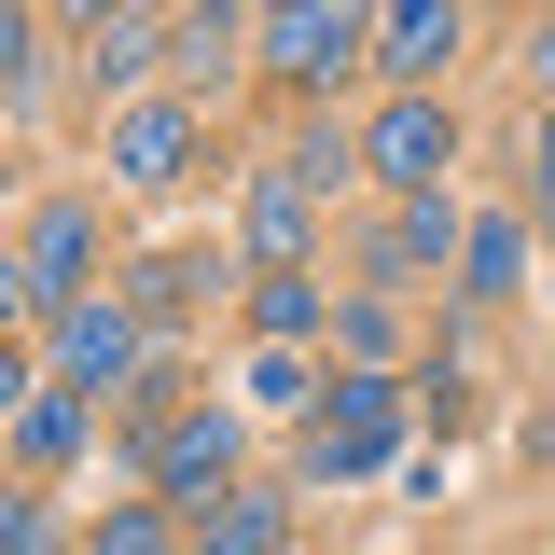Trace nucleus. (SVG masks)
<instances>
[{
	"instance_id": "f257e3e1",
	"label": "nucleus",
	"mask_w": 555,
	"mask_h": 555,
	"mask_svg": "<svg viewBox=\"0 0 555 555\" xmlns=\"http://www.w3.org/2000/svg\"><path fill=\"white\" fill-rule=\"evenodd\" d=\"M320 181H334V153L306 139V153H278L264 181H250V264L264 278H306V250H320Z\"/></svg>"
},
{
	"instance_id": "f03ea898",
	"label": "nucleus",
	"mask_w": 555,
	"mask_h": 555,
	"mask_svg": "<svg viewBox=\"0 0 555 555\" xmlns=\"http://www.w3.org/2000/svg\"><path fill=\"white\" fill-rule=\"evenodd\" d=\"M250 42H264L278 83H334L347 56H375V14H347V0H278V14H250Z\"/></svg>"
},
{
	"instance_id": "7ed1b4c3",
	"label": "nucleus",
	"mask_w": 555,
	"mask_h": 555,
	"mask_svg": "<svg viewBox=\"0 0 555 555\" xmlns=\"http://www.w3.org/2000/svg\"><path fill=\"white\" fill-rule=\"evenodd\" d=\"M403 444V389L389 375H334V403L306 416V473H375Z\"/></svg>"
},
{
	"instance_id": "20e7f679",
	"label": "nucleus",
	"mask_w": 555,
	"mask_h": 555,
	"mask_svg": "<svg viewBox=\"0 0 555 555\" xmlns=\"http://www.w3.org/2000/svg\"><path fill=\"white\" fill-rule=\"evenodd\" d=\"M361 167H375L389 195H444V167H459V112H444V98H389L375 139H361Z\"/></svg>"
},
{
	"instance_id": "39448f33",
	"label": "nucleus",
	"mask_w": 555,
	"mask_h": 555,
	"mask_svg": "<svg viewBox=\"0 0 555 555\" xmlns=\"http://www.w3.org/2000/svg\"><path fill=\"white\" fill-rule=\"evenodd\" d=\"M139 473L167 486V500H222V486H236V403H181L139 444Z\"/></svg>"
},
{
	"instance_id": "423d86ee",
	"label": "nucleus",
	"mask_w": 555,
	"mask_h": 555,
	"mask_svg": "<svg viewBox=\"0 0 555 555\" xmlns=\"http://www.w3.org/2000/svg\"><path fill=\"white\" fill-rule=\"evenodd\" d=\"M83 278H98V222H83V208H42V222H28V264H14V292H28L42 334H56L69 306H98Z\"/></svg>"
},
{
	"instance_id": "0eeeda50",
	"label": "nucleus",
	"mask_w": 555,
	"mask_h": 555,
	"mask_svg": "<svg viewBox=\"0 0 555 555\" xmlns=\"http://www.w3.org/2000/svg\"><path fill=\"white\" fill-rule=\"evenodd\" d=\"M56 389H83V403H98V389H139V306H112V292L69 306L56 320Z\"/></svg>"
},
{
	"instance_id": "6e6552de",
	"label": "nucleus",
	"mask_w": 555,
	"mask_h": 555,
	"mask_svg": "<svg viewBox=\"0 0 555 555\" xmlns=\"http://www.w3.org/2000/svg\"><path fill=\"white\" fill-rule=\"evenodd\" d=\"M444 250H473V222H459L444 195H403L389 222H375V250H361V264H375V292H403V278H430Z\"/></svg>"
},
{
	"instance_id": "1a4fd4ad",
	"label": "nucleus",
	"mask_w": 555,
	"mask_h": 555,
	"mask_svg": "<svg viewBox=\"0 0 555 555\" xmlns=\"http://www.w3.org/2000/svg\"><path fill=\"white\" fill-rule=\"evenodd\" d=\"M112 167H126L139 195H167V181L195 167V112H181V98H139L126 126H112Z\"/></svg>"
},
{
	"instance_id": "9d476101",
	"label": "nucleus",
	"mask_w": 555,
	"mask_h": 555,
	"mask_svg": "<svg viewBox=\"0 0 555 555\" xmlns=\"http://www.w3.org/2000/svg\"><path fill=\"white\" fill-rule=\"evenodd\" d=\"M181 528H195V555H292V500H264V486H222V500H195Z\"/></svg>"
},
{
	"instance_id": "9b49d317",
	"label": "nucleus",
	"mask_w": 555,
	"mask_h": 555,
	"mask_svg": "<svg viewBox=\"0 0 555 555\" xmlns=\"http://www.w3.org/2000/svg\"><path fill=\"white\" fill-rule=\"evenodd\" d=\"M459 56V0H403L375 14V69H403V98H430V69Z\"/></svg>"
},
{
	"instance_id": "f8f14e48",
	"label": "nucleus",
	"mask_w": 555,
	"mask_h": 555,
	"mask_svg": "<svg viewBox=\"0 0 555 555\" xmlns=\"http://www.w3.org/2000/svg\"><path fill=\"white\" fill-rule=\"evenodd\" d=\"M83 430H98V403H83V389H56V375L28 389V416H14V444H28V473H69V459H83Z\"/></svg>"
},
{
	"instance_id": "ddd939ff",
	"label": "nucleus",
	"mask_w": 555,
	"mask_h": 555,
	"mask_svg": "<svg viewBox=\"0 0 555 555\" xmlns=\"http://www.w3.org/2000/svg\"><path fill=\"white\" fill-rule=\"evenodd\" d=\"M83 42H98V98H126V83L167 56L181 28H167V14H83Z\"/></svg>"
},
{
	"instance_id": "4468645a",
	"label": "nucleus",
	"mask_w": 555,
	"mask_h": 555,
	"mask_svg": "<svg viewBox=\"0 0 555 555\" xmlns=\"http://www.w3.org/2000/svg\"><path fill=\"white\" fill-rule=\"evenodd\" d=\"M320 320H334V292H320V278H264V292H250V334H264V347H306Z\"/></svg>"
},
{
	"instance_id": "2eb2a0df",
	"label": "nucleus",
	"mask_w": 555,
	"mask_h": 555,
	"mask_svg": "<svg viewBox=\"0 0 555 555\" xmlns=\"http://www.w3.org/2000/svg\"><path fill=\"white\" fill-rule=\"evenodd\" d=\"M514 278H528V236H514V222H473V250H459V292H473V306H500Z\"/></svg>"
},
{
	"instance_id": "dca6fc26",
	"label": "nucleus",
	"mask_w": 555,
	"mask_h": 555,
	"mask_svg": "<svg viewBox=\"0 0 555 555\" xmlns=\"http://www.w3.org/2000/svg\"><path fill=\"white\" fill-rule=\"evenodd\" d=\"M83 555H195V528H167L153 500H126V514H112V528H98Z\"/></svg>"
},
{
	"instance_id": "f3484780",
	"label": "nucleus",
	"mask_w": 555,
	"mask_h": 555,
	"mask_svg": "<svg viewBox=\"0 0 555 555\" xmlns=\"http://www.w3.org/2000/svg\"><path fill=\"white\" fill-rule=\"evenodd\" d=\"M334 334H347V375H375L403 320H389V292H347V306H334Z\"/></svg>"
},
{
	"instance_id": "a211bd4d",
	"label": "nucleus",
	"mask_w": 555,
	"mask_h": 555,
	"mask_svg": "<svg viewBox=\"0 0 555 555\" xmlns=\"http://www.w3.org/2000/svg\"><path fill=\"white\" fill-rule=\"evenodd\" d=\"M236 42H250V14H181V69H195V83H222Z\"/></svg>"
},
{
	"instance_id": "6ab92c4d",
	"label": "nucleus",
	"mask_w": 555,
	"mask_h": 555,
	"mask_svg": "<svg viewBox=\"0 0 555 555\" xmlns=\"http://www.w3.org/2000/svg\"><path fill=\"white\" fill-rule=\"evenodd\" d=\"M167 306H195V264L167 250V264H139V320H167Z\"/></svg>"
},
{
	"instance_id": "aec40b11",
	"label": "nucleus",
	"mask_w": 555,
	"mask_h": 555,
	"mask_svg": "<svg viewBox=\"0 0 555 555\" xmlns=\"http://www.w3.org/2000/svg\"><path fill=\"white\" fill-rule=\"evenodd\" d=\"M528 222H555V126L528 139Z\"/></svg>"
},
{
	"instance_id": "412c9836",
	"label": "nucleus",
	"mask_w": 555,
	"mask_h": 555,
	"mask_svg": "<svg viewBox=\"0 0 555 555\" xmlns=\"http://www.w3.org/2000/svg\"><path fill=\"white\" fill-rule=\"evenodd\" d=\"M542 83H555V14H542Z\"/></svg>"
}]
</instances>
